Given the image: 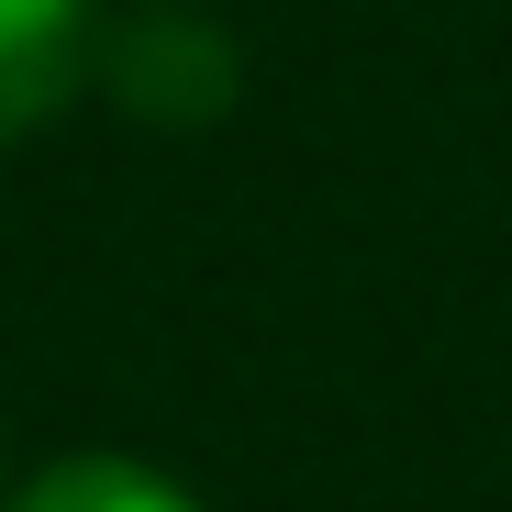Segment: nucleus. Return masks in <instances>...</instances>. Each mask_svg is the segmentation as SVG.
Returning <instances> with one entry per match:
<instances>
[{"mask_svg":"<svg viewBox=\"0 0 512 512\" xmlns=\"http://www.w3.org/2000/svg\"><path fill=\"white\" fill-rule=\"evenodd\" d=\"M101 67H112V101L145 123H212L234 101V45L190 12H145L123 45H101Z\"/></svg>","mask_w":512,"mask_h":512,"instance_id":"obj_1","label":"nucleus"},{"mask_svg":"<svg viewBox=\"0 0 512 512\" xmlns=\"http://www.w3.org/2000/svg\"><path fill=\"white\" fill-rule=\"evenodd\" d=\"M90 78V0H0V145Z\"/></svg>","mask_w":512,"mask_h":512,"instance_id":"obj_2","label":"nucleus"},{"mask_svg":"<svg viewBox=\"0 0 512 512\" xmlns=\"http://www.w3.org/2000/svg\"><path fill=\"white\" fill-rule=\"evenodd\" d=\"M12 512H201L179 479H156L145 457H56V468H34L23 490H12Z\"/></svg>","mask_w":512,"mask_h":512,"instance_id":"obj_3","label":"nucleus"}]
</instances>
